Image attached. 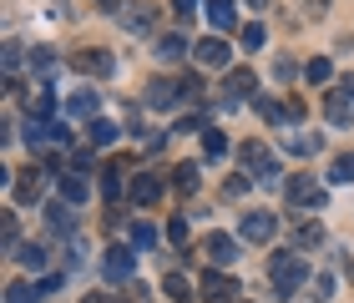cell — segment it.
<instances>
[{
    "instance_id": "obj_24",
    "label": "cell",
    "mask_w": 354,
    "mask_h": 303,
    "mask_svg": "<svg viewBox=\"0 0 354 303\" xmlns=\"http://www.w3.org/2000/svg\"><path fill=\"white\" fill-rule=\"evenodd\" d=\"M207 15H213L218 30H228L233 26V0H207Z\"/></svg>"
},
{
    "instance_id": "obj_10",
    "label": "cell",
    "mask_w": 354,
    "mask_h": 303,
    "mask_svg": "<svg viewBox=\"0 0 354 303\" xmlns=\"http://www.w3.org/2000/svg\"><path fill=\"white\" fill-rule=\"evenodd\" d=\"M102 268H106V283H127L132 278V248H106V258H102Z\"/></svg>"
},
{
    "instance_id": "obj_32",
    "label": "cell",
    "mask_w": 354,
    "mask_h": 303,
    "mask_svg": "<svg viewBox=\"0 0 354 303\" xmlns=\"http://www.w3.org/2000/svg\"><path fill=\"white\" fill-rule=\"evenodd\" d=\"M248 187H253V182H248V172H233V177L223 182V193H228V197H243Z\"/></svg>"
},
{
    "instance_id": "obj_12",
    "label": "cell",
    "mask_w": 354,
    "mask_h": 303,
    "mask_svg": "<svg viewBox=\"0 0 354 303\" xmlns=\"http://www.w3.org/2000/svg\"><path fill=\"white\" fill-rule=\"evenodd\" d=\"M324 117H329V126H349V121H354V106H349V97H344V91H329Z\"/></svg>"
},
{
    "instance_id": "obj_39",
    "label": "cell",
    "mask_w": 354,
    "mask_h": 303,
    "mask_svg": "<svg viewBox=\"0 0 354 303\" xmlns=\"http://www.w3.org/2000/svg\"><path fill=\"white\" fill-rule=\"evenodd\" d=\"M198 10V0H177V15H192Z\"/></svg>"
},
{
    "instance_id": "obj_40",
    "label": "cell",
    "mask_w": 354,
    "mask_h": 303,
    "mask_svg": "<svg viewBox=\"0 0 354 303\" xmlns=\"http://www.w3.org/2000/svg\"><path fill=\"white\" fill-rule=\"evenodd\" d=\"M82 303H111V298H106V293H86Z\"/></svg>"
},
{
    "instance_id": "obj_25",
    "label": "cell",
    "mask_w": 354,
    "mask_h": 303,
    "mask_svg": "<svg viewBox=\"0 0 354 303\" xmlns=\"http://www.w3.org/2000/svg\"><path fill=\"white\" fill-rule=\"evenodd\" d=\"M294 243L299 248H319V243H324V228H319V222H304V228L294 233Z\"/></svg>"
},
{
    "instance_id": "obj_33",
    "label": "cell",
    "mask_w": 354,
    "mask_h": 303,
    "mask_svg": "<svg viewBox=\"0 0 354 303\" xmlns=\"http://www.w3.org/2000/svg\"><path fill=\"white\" fill-rule=\"evenodd\" d=\"M309 293H314L319 303H324V298H334V278H324V273H319V278L309 283Z\"/></svg>"
},
{
    "instance_id": "obj_23",
    "label": "cell",
    "mask_w": 354,
    "mask_h": 303,
    "mask_svg": "<svg viewBox=\"0 0 354 303\" xmlns=\"http://www.w3.org/2000/svg\"><path fill=\"white\" fill-rule=\"evenodd\" d=\"M172 187H177V193H198V167L183 162V167L172 172Z\"/></svg>"
},
{
    "instance_id": "obj_14",
    "label": "cell",
    "mask_w": 354,
    "mask_h": 303,
    "mask_svg": "<svg viewBox=\"0 0 354 303\" xmlns=\"http://www.w3.org/2000/svg\"><path fill=\"white\" fill-rule=\"evenodd\" d=\"M207 258H213V263H233L238 258V243L228 233H207Z\"/></svg>"
},
{
    "instance_id": "obj_42",
    "label": "cell",
    "mask_w": 354,
    "mask_h": 303,
    "mask_svg": "<svg viewBox=\"0 0 354 303\" xmlns=\"http://www.w3.org/2000/svg\"><path fill=\"white\" fill-rule=\"evenodd\" d=\"M248 6H268V0H248Z\"/></svg>"
},
{
    "instance_id": "obj_4",
    "label": "cell",
    "mask_w": 354,
    "mask_h": 303,
    "mask_svg": "<svg viewBox=\"0 0 354 303\" xmlns=\"http://www.w3.org/2000/svg\"><path fill=\"white\" fill-rule=\"evenodd\" d=\"M283 187H288V202H294V207H324V187H319L309 172H294Z\"/></svg>"
},
{
    "instance_id": "obj_1",
    "label": "cell",
    "mask_w": 354,
    "mask_h": 303,
    "mask_svg": "<svg viewBox=\"0 0 354 303\" xmlns=\"http://www.w3.org/2000/svg\"><path fill=\"white\" fill-rule=\"evenodd\" d=\"M304 278H309V263H304L299 253H273V258H268V283H273V293H279V298L299 293Z\"/></svg>"
},
{
    "instance_id": "obj_31",
    "label": "cell",
    "mask_w": 354,
    "mask_h": 303,
    "mask_svg": "<svg viewBox=\"0 0 354 303\" xmlns=\"http://www.w3.org/2000/svg\"><path fill=\"white\" fill-rule=\"evenodd\" d=\"M15 253H21V263H26V268H46V248L26 243V248H15Z\"/></svg>"
},
{
    "instance_id": "obj_8",
    "label": "cell",
    "mask_w": 354,
    "mask_h": 303,
    "mask_svg": "<svg viewBox=\"0 0 354 303\" xmlns=\"http://www.w3.org/2000/svg\"><path fill=\"white\" fill-rule=\"evenodd\" d=\"M177 97H187V91H183V81H167V76H157V81L147 86V106H152V111L177 106Z\"/></svg>"
},
{
    "instance_id": "obj_22",
    "label": "cell",
    "mask_w": 354,
    "mask_h": 303,
    "mask_svg": "<svg viewBox=\"0 0 354 303\" xmlns=\"http://www.w3.org/2000/svg\"><path fill=\"white\" fill-rule=\"evenodd\" d=\"M86 132H91V141H96V147H111V141H117V121L91 117V126H86Z\"/></svg>"
},
{
    "instance_id": "obj_27",
    "label": "cell",
    "mask_w": 354,
    "mask_h": 303,
    "mask_svg": "<svg viewBox=\"0 0 354 303\" xmlns=\"http://www.w3.org/2000/svg\"><path fill=\"white\" fill-rule=\"evenodd\" d=\"M132 248H157V228L152 222H137L132 228Z\"/></svg>"
},
{
    "instance_id": "obj_34",
    "label": "cell",
    "mask_w": 354,
    "mask_h": 303,
    "mask_svg": "<svg viewBox=\"0 0 354 303\" xmlns=\"http://www.w3.org/2000/svg\"><path fill=\"white\" fill-rule=\"evenodd\" d=\"M46 217H51V228H56V233H66V228H71V213H66V207H46Z\"/></svg>"
},
{
    "instance_id": "obj_11",
    "label": "cell",
    "mask_w": 354,
    "mask_h": 303,
    "mask_svg": "<svg viewBox=\"0 0 354 303\" xmlns=\"http://www.w3.org/2000/svg\"><path fill=\"white\" fill-rule=\"evenodd\" d=\"M66 117L71 121H91L96 117V91L91 86H76L71 97H66Z\"/></svg>"
},
{
    "instance_id": "obj_21",
    "label": "cell",
    "mask_w": 354,
    "mask_h": 303,
    "mask_svg": "<svg viewBox=\"0 0 354 303\" xmlns=\"http://www.w3.org/2000/svg\"><path fill=\"white\" fill-rule=\"evenodd\" d=\"M203 157H207V162H218V157H228V137L207 126V132H203Z\"/></svg>"
},
{
    "instance_id": "obj_29",
    "label": "cell",
    "mask_w": 354,
    "mask_h": 303,
    "mask_svg": "<svg viewBox=\"0 0 354 303\" xmlns=\"http://www.w3.org/2000/svg\"><path fill=\"white\" fill-rule=\"evenodd\" d=\"M304 76H309V81L319 86V81H329V76H334V66H329L324 56H314V61H309V71H304Z\"/></svg>"
},
{
    "instance_id": "obj_15",
    "label": "cell",
    "mask_w": 354,
    "mask_h": 303,
    "mask_svg": "<svg viewBox=\"0 0 354 303\" xmlns=\"http://www.w3.org/2000/svg\"><path fill=\"white\" fill-rule=\"evenodd\" d=\"M157 197H162V177L142 172V177L132 182V202H142V207H147V202H157Z\"/></svg>"
},
{
    "instance_id": "obj_7",
    "label": "cell",
    "mask_w": 354,
    "mask_h": 303,
    "mask_svg": "<svg viewBox=\"0 0 354 303\" xmlns=\"http://www.w3.org/2000/svg\"><path fill=\"white\" fill-rule=\"evenodd\" d=\"M76 71H91V76H117V56L91 46V51H76Z\"/></svg>"
},
{
    "instance_id": "obj_19",
    "label": "cell",
    "mask_w": 354,
    "mask_h": 303,
    "mask_svg": "<svg viewBox=\"0 0 354 303\" xmlns=\"http://www.w3.org/2000/svg\"><path fill=\"white\" fill-rule=\"evenodd\" d=\"M187 51V41L177 36V30H167V36H157V61H177Z\"/></svg>"
},
{
    "instance_id": "obj_28",
    "label": "cell",
    "mask_w": 354,
    "mask_h": 303,
    "mask_svg": "<svg viewBox=\"0 0 354 303\" xmlns=\"http://www.w3.org/2000/svg\"><path fill=\"white\" fill-rule=\"evenodd\" d=\"M102 187H106L111 207H117V197H122V172H117V167H106V172H102Z\"/></svg>"
},
{
    "instance_id": "obj_41",
    "label": "cell",
    "mask_w": 354,
    "mask_h": 303,
    "mask_svg": "<svg viewBox=\"0 0 354 303\" xmlns=\"http://www.w3.org/2000/svg\"><path fill=\"white\" fill-rule=\"evenodd\" d=\"M324 6H329V0H309V10H324Z\"/></svg>"
},
{
    "instance_id": "obj_6",
    "label": "cell",
    "mask_w": 354,
    "mask_h": 303,
    "mask_svg": "<svg viewBox=\"0 0 354 303\" xmlns=\"http://www.w3.org/2000/svg\"><path fill=\"white\" fill-rule=\"evenodd\" d=\"M198 293H203L207 303H223V298L238 293V278H233V273H203V278H198Z\"/></svg>"
},
{
    "instance_id": "obj_17",
    "label": "cell",
    "mask_w": 354,
    "mask_h": 303,
    "mask_svg": "<svg viewBox=\"0 0 354 303\" xmlns=\"http://www.w3.org/2000/svg\"><path fill=\"white\" fill-rule=\"evenodd\" d=\"M10 187H15L21 202H36L41 197V172H21V177H10Z\"/></svg>"
},
{
    "instance_id": "obj_9",
    "label": "cell",
    "mask_w": 354,
    "mask_h": 303,
    "mask_svg": "<svg viewBox=\"0 0 354 303\" xmlns=\"http://www.w3.org/2000/svg\"><path fill=\"white\" fill-rule=\"evenodd\" d=\"M198 66H207V71H223V66H233V51H228V41H198Z\"/></svg>"
},
{
    "instance_id": "obj_35",
    "label": "cell",
    "mask_w": 354,
    "mask_h": 303,
    "mask_svg": "<svg viewBox=\"0 0 354 303\" xmlns=\"http://www.w3.org/2000/svg\"><path fill=\"white\" fill-rule=\"evenodd\" d=\"M30 71L51 76V51H46V46H41V51H30Z\"/></svg>"
},
{
    "instance_id": "obj_13",
    "label": "cell",
    "mask_w": 354,
    "mask_h": 303,
    "mask_svg": "<svg viewBox=\"0 0 354 303\" xmlns=\"http://www.w3.org/2000/svg\"><path fill=\"white\" fill-rule=\"evenodd\" d=\"M253 86H259V81H253V71L238 66V71H228V86H223V97H228V101H243V97H253Z\"/></svg>"
},
{
    "instance_id": "obj_16",
    "label": "cell",
    "mask_w": 354,
    "mask_h": 303,
    "mask_svg": "<svg viewBox=\"0 0 354 303\" xmlns=\"http://www.w3.org/2000/svg\"><path fill=\"white\" fill-rule=\"evenodd\" d=\"M61 202H71V207L86 202V177L82 172H66V177H61Z\"/></svg>"
},
{
    "instance_id": "obj_3",
    "label": "cell",
    "mask_w": 354,
    "mask_h": 303,
    "mask_svg": "<svg viewBox=\"0 0 354 303\" xmlns=\"http://www.w3.org/2000/svg\"><path fill=\"white\" fill-rule=\"evenodd\" d=\"M238 157H243V167L253 172V177H263V182L279 177V162H273V152L263 147V141H243V147H238Z\"/></svg>"
},
{
    "instance_id": "obj_5",
    "label": "cell",
    "mask_w": 354,
    "mask_h": 303,
    "mask_svg": "<svg viewBox=\"0 0 354 303\" xmlns=\"http://www.w3.org/2000/svg\"><path fill=\"white\" fill-rule=\"evenodd\" d=\"M238 233H243L248 243H268V237L279 233V217H273V213H243V222H238Z\"/></svg>"
},
{
    "instance_id": "obj_2",
    "label": "cell",
    "mask_w": 354,
    "mask_h": 303,
    "mask_svg": "<svg viewBox=\"0 0 354 303\" xmlns=\"http://www.w3.org/2000/svg\"><path fill=\"white\" fill-rule=\"evenodd\" d=\"M117 26L132 30V36H147V30H157V6L152 0H122L117 6Z\"/></svg>"
},
{
    "instance_id": "obj_37",
    "label": "cell",
    "mask_w": 354,
    "mask_h": 303,
    "mask_svg": "<svg viewBox=\"0 0 354 303\" xmlns=\"http://www.w3.org/2000/svg\"><path fill=\"white\" fill-rule=\"evenodd\" d=\"M0 228H6V248L15 253V233H21V228H15V213H6V222H0Z\"/></svg>"
},
{
    "instance_id": "obj_20",
    "label": "cell",
    "mask_w": 354,
    "mask_h": 303,
    "mask_svg": "<svg viewBox=\"0 0 354 303\" xmlns=\"http://www.w3.org/2000/svg\"><path fill=\"white\" fill-rule=\"evenodd\" d=\"M36 298H41V283H21V278L6 283V303H36Z\"/></svg>"
},
{
    "instance_id": "obj_18",
    "label": "cell",
    "mask_w": 354,
    "mask_h": 303,
    "mask_svg": "<svg viewBox=\"0 0 354 303\" xmlns=\"http://www.w3.org/2000/svg\"><path fill=\"white\" fill-rule=\"evenodd\" d=\"M162 293H167L172 303H192V283H187L183 273H167V278H162Z\"/></svg>"
},
{
    "instance_id": "obj_36",
    "label": "cell",
    "mask_w": 354,
    "mask_h": 303,
    "mask_svg": "<svg viewBox=\"0 0 354 303\" xmlns=\"http://www.w3.org/2000/svg\"><path fill=\"white\" fill-rule=\"evenodd\" d=\"M167 237H172V243H187V217H172L167 222Z\"/></svg>"
},
{
    "instance_id": "obj_30",
    "label": "cell",
    "mask_w": 354,
    "mask_h": 303,
    "mask_svg": "<svg viewBox=\"0 0 354 303\" xmlns=\"http://www.w3.org/2000/svg\"><path fill=\"white\" fill-rule=\"evenodd\" d=\"M329 177H334V182H354V157H334Z\"/></svg>"
},
{
    "instance_id": "obj_26",
    "label": "cell",
    "mask_w": 354,
    "mask_h": 303,
    "mask_svg": "<svg viewBox=\"0 0 354 303\" xmlns=\"http://www.w3.org/2000/svg\"><path fill=\"white\" fill-rule=\"evenodd\" d=\"M238 41H243V51H259V46L268 41V30H263L259 21H248V26H243V36H238Z\"/></svg>"
},
{
    "instance_id": "obj_38",
    "label": "cell",
    "mask_w": 354,
    "mask_h": 303,
    "mask_svg": "<svg viewBox=\"0 0 354 303\" xmlns=\"http://www.w3.org/2000/svg\"><path fill=\"white\" fill-rule=\"evenodd\" d=\"M15 61H21V46L6 41V71H10V76H15Z\"/></svg>"
}]
</instances>
